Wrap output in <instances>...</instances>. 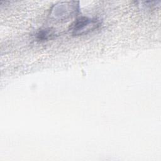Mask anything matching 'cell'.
Returning a JSON list of instances; mask_svg holds the SVG:
<instances>
[{
    "label": "cell",
    "instance_id": "6da1fadb",
    "mask_svg": "<svg viewBox=\"0 0 161 161\" xmlns=\"http://www.w3.org/2000/svg\"><path fill=\"white\" fill-rule=\"evenodd\" d=\"M100 25L101 21L98 19L83 16L77 18L71 24L69 31L74 36L83 35L97 30Z\"/></svg>",
    "mask_w": 161,
    "mask_h": 161
},
{
    "label": "cell",
    "instance_id": "7a4b0ae2",
    "mask_svg": "<svg viewBox=\"0 0 161 161\" xmlns=\"http://www.w3.org/2000/svg\"><path fill=\"white\" fill-rule=\"evenodd\" d=\"M77 6L75 5H57L54 6L52 10V15L58 21H66L69 18H71L77 14L78 9H72Z\"/></svg>",
    "mask_w": 161,
    "mask_h": 161
},
{
    "label": "cell",
    "instance_id": "3957f363",
    "mask_svg": "<svg viewBox=\"0 0 161 161\" xmlns=\"http://www.w3.org/2000/svg\"><path fill=\"white\" fill-rule=\"evenodd\" d=\"M57 35V32L52 28H45L39 30L36 34V39L39 42L47 41L53 39Z\"/></svg>",
    "mask_w": 161,
    "mask_h": 161
}]
</instances>
